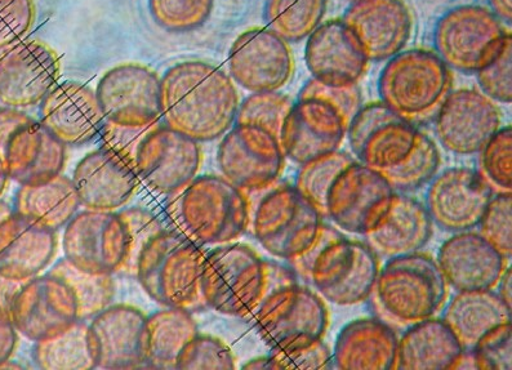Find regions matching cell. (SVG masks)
I'll return each instance as SVG.
<instances>
[{"label": "cell", "instance_id": "cell-1", "mask_svg": "<svg viewBox=\"0 0 512 370\" xmlns=\"http://www.w3.org/2000/svg\"><path fill=\"white\" fill-rule=\"evenodd\" d=\"M162 118L166 126L198 142L229 132L239 109L233 79L204 61L173 65L160 78Z\"/></svg>", "mask_w": 512, "mask_h": 370}, {"label": "cell", "instance_id": "cell-2", "mask_svg": "<svg viewBox=\"0 0 512 370\" xmlns=\"http://www.w3.org/2000/svg\"><path fill=\"white\" fill-rule=\"evenodd\" d=\"M296 283L291 266L264 260L247 244L229 243L207 252L200 292L209 309L248 320L267 294Z\"/></svg>", "mask_w": 512, "mask_h": 370}, {"label": "cell", "instance_id": "cell-3", "mask_svg": "<svg viewBox=\"0 0 512 370\" xmlns=\"http://www.w3.org/2000/svg\"><path fill=\"white\" fill-rule=\"evenodd\" d=\"M288 262L298 278L338 306L367 302L381 270V258L367 243L325 224L311 247Z\"/></svg>", "mask_w": 512, "mask_h": 370}, {"label": "cell", "instance_id": "cell-4", "mask_svg": "<svg viewBox=\"0 0 512 370\" xmlns=\"http://www.w3.org/2000/svg\"><path fill=\"white\" fill-rule=\"evenodd\" d=\"M166 215L172 230L191 242L229 244L251 227V198L225 177H195L189 185L169 195Z\"/></svg>", "mask_w": 512, "mask_h": 370}, {"label": "cell", "instance_id": "cell-5", "mask_svg": "<svg viewBox=\"0 0 512 370\" xmlns=\"http://www.w3.org/2000/svg\"><path fill=\"white\" fill-rule=\"evenodd\" d=\"M448 296L449 285L435 257L420 251L389 258L368 301L373 316L405 329L438 315Z\"/></svg>", "mask_w": 512, "mask_h": 370}, {"label": "cell", "instance_id": "cell-6", "mask_svg": "<svg viewBox=\"0 0 512 370\" xmlns=\"http://www.w3.org/2000/svg\"><path fill=\"white\" fill-rule=\"evenodd\" d=\"M207 252L175 230L151 239L138 257L136 278L155 302L189 311L206 306L200 276Z\"/></svg>", "mask_w": 512, "mask_h": 370}, {"label": "cell", "instance_id": "cell-7", "mask_svg": "<svg viewBox=\"0 0 512 370\" xmlns=\"http://www.w3.org/2000/svg\"><path fill=\"white\" fill-rule=\"evenodd\" d=\"M452 86L448 65L425 49L391 57L378 79L381 101L416 127L435 119Z\"/></svg>", "mask_w": 512, "mask_h": 370}, {"label": "cell", "instance_id": "cell-8", "mask_svg": "<svg viewBox=\"0 0 512 370\" xmlns=\"http://www.w3.org/2000/svg\"><path fill=\"white\" fill-rule=\"evenodd\" d=\"M252 211L253 235L271 256L291 261L318 238L322 213L291 184L270 186Z\"/></svg>", "mask_w": 512, "mask_h": 370}, {"label": "cell", "instance_id": "cell-9", "mask_svg": "<svg viewBox=\"0 0 512 370\" xmlns=\"http://www.w3.org/2000/svg\"><path fill=\"white\" fill-rule=\"evenodd\" d=\"M247 322L270 350H282L323 340L331 315L318 292L296 283L267 294Z\"/></svg>", "mask_w": 512, "mask_h": 370}, {"label": "cell", "instance_id": "cell-10", "mask_svg": "<svg viewBox=\"0 0 512 370\" xmlns=\"http://www.w3.org/2000/svg\"><path fill=\"white\" fill-rule=\"evenodd\" d=\"M510 37L493 12L478 6L449 11L439 20L434 35L440 59L465 74H476L491 64Z\"/></svg>", "mask_w": 512, "mask_h": 370}, {"label": "cell", "instance_id": "cell-11", "mask_svg": "<svg viewBox=\"0 0 512 370\" xmlns=\"http://www.w3.org/2000/svg\"><path fill=\"white\" fill-rule=\"evenodd\" d=\"M396 194L381 172L355 160L329 190L327 218L346 233L365 236L384 224Z\"/></svg>", "mask_w": 512, "mask_h": 370}, {"label": "cell", "instance_id": "cell-12", "mask_svg": "<svg viewBox=\"0 0 512 370\" xmlns=\"http://www.w3.org/2000/svg\"><path fill=\"white\" fill-rule=\"evenodd\" d=\"M286 162L278 138L252 124L231 128L217 151L222 177L248 195L275 185L286 169Z\"/></svg>", "mask_w": 512, "mask_h": 370}, {"label": "cell", "instance_id": "cell-13", "mask_svg": "<svg viewBox=\"0 0 512 370\" xmlns=\"http://www.w3.org/2000/svg\"><path fill=\"white\" fill-rule=\"evenodd\" d=\"M127 249L126 225L114 211L86 209L65 226L62 238L65 258L87 273H119Z\"/></svg>", "mask_w": 512, "mask_h": 370}, {"label": "cell", "instance_id": "cell-14", "mask_svg": "<svg viewBox=\"0 0 512 370\" xmlns=\"http://www.w3.org/2000/svg\"><path fill=\"white\" fill-rule=\"evenodd\" d=\"M96 96L106 122L146 127L162 118L160 78L149 66L127 62L106 71Z\"/></svg>", "mask_w": 512, "mask_h": 370}, {"label": "cell", "instance_id": "cell-15", "mask_svg": "<svg viewBox=\"0 0 512 370\" xmlns=\"http://www.w3.org/2000/svg\"><path fill=\"white\" fill-rule=\"evenodd\" d=\"M494 194L478 169L448 168L427 187L425 207L439 229L461 233L479 226Z\"/></svg>", "mask_w": 512, "mask_h": 370}, {"label": "cell", "instance_id": "cell-16", "mask_svg": "<svg viewBox=\"0 0 512 370\" xmlns=\"http://www.w3.org/2000/svg\"><path fill=\"white\" fill-rule=\"evenodd\" d=\"M60 75L55 49L40 40H21L0 56V102L13 109L40 105Z\"/></svg>", "mask_w": 512, "mask_h": 370}, {"label": "cell", "instance_id": "cell-17", "mask_svg": "<svg viewBox=\"0 0 512 370\" xmlns=\"http://www.w3.org/2000/svg\"><path fill=\"white\" fill-rule=\"evenodd\" d=\"M434 120L436 137L445 149L474 155L501 128V111L483 92L462 88L449 93Z\"/></svg>", "mask_w": 512, "mask_h": 370}, {"label": "cell", "instance_id": "cell-18", "mask_svg": "<svg viewBox=\"0 0 512 370\" xmlns=\"http://www.w3.org/2000/svg\"><path fill=\"white\" fill-rule=\"evenodd\" d=\"M231 78L247 91H279L291 80L295 60L288 42L271 29L240 34L229 53Z\"/></svg>", "mask_w": 512, "mask_h": 370}, {"label": "cell", "instance_id": "cell-19", "mask_svg": "<svg viewBox=\"0 0 512 370\" xmlns=\"http://www.w3.org/2000/svg\"><path fill=\"white\" fill-rule=\"evenodd\" d=\"M199 144L171 127L158 124L138 149V177L158 193H176L198 175L202 164Z\"/></svg>", "mask_w": 512, "mask_h": 370}, {"label": "cell", "instance_id": "cell-20", "mask_svg": "<svg viewBox=\"0 0 512 370\" xmlns=\"http://www.w3.org/2000/svg\"><path fill=\"white\" fill-rule=\"evenodd\" d=\"M11 319L17 333L29 341L51 340L78 322V303L61 279L38 275L22 288Z\"/></svg>", "mask_w": 512, "mask_h": 370}, {"label": "cell", "instance_id": "cell-21", "mask_svg": "<svg viewBox=\"0 0 512 370\" xmlns=\"http://www.w3.org/2000/svg\"><path fill=\"white\" fill-rule=\"evenodd\" d=\"M349 122L335 106L320 98H298L280 133V146L287 159L304 164L340 150Z\"/></svg>", "mask_w": 512, "mask_h": 370}, {"label": "cell", "instance_id": "cell-22", "mask_svg": "<svg viewBox=\"0 0 512 370\" xmlns=\"http://www.w3.org/2000/svg\"><path fill=\"white\" fill-rule=\"evenodd\" d=\"M145 323L146 316L131 305H110L93 316L87 340L95 369L144 368Z\"/></svg>", "mask_w": 512, "mask_h": 370}, {"label": "cell", "instance_id": "cell-23", "mask_svg": "<svg viewBox=\"0 0 512 370\" xmlns=\"http://www.w3.org/2000/svg\"><path fill=\"white\" fill-rule=\"evenodd\" d=\"M66 147L39 120L26 115L4 142L3 171L19 185L43 184L64 171Z\"/></svg>", "mask_w": 512, "mask_h": 370}, {"label": "cell", "instance_id": "cell-24", "mask_svg": "<svg viewBox=\"0 0 512 370\" xmlns=\"http://www.w3.org/2000/svg\"><path fill=\"white\" fill-rule=\"evenodd\" d=\"M435 260L449 288L457 292L496 289L509 262V258L473 230L454 233L445 240Z\"/></svg>", "mask_w": 512, "mask_h": 370}, {"label": "cell", "instance_id": "cell-25", "mask_svg": "<svg viewBox=\"0 0 512 370\" xmlns=\"http://www.w3.org/2000/svg\"><path fill=\"white\" fill-rule=\"evenodd\" d=\"M305 61L311 75L331 87H350L367 73L369 60L342 20L319 25L307 40Z\"/></svg>", "mask_w": 512, "mask_h": 370}, {"label": "cell", "instance_id": "cell-26", "mask_svg": "<svg viewBox=\"0 0 512 370\" xmlns=\"http://www.w3.org/2000/svg\"><path fill=\"white\" fill-rule=\"evenodd\" d=\"M39 114V122L66 146L95 140L106 122L96 91L80 82L57 84L40 102Z\"/></svg>", "mask_w": 512, "mask_h": 370}, {"label": "cell", "instance_id": "cell-27", "mask_svg": "<svg viewBox=\"0 0 512 370\" xmlns=\"http://www.w3.org/2000/svg\"><path fill=\"white\" fill-rule=\"evenodd\" d=\"M369 61L398 55L412 33V16L402 0H359L344 20Z\"/></svg>", "mask_w": 512, "mask_h": 370}, {"label": "cell", "instance_id": "cell-28", "mask_svg": "<svg viewBox=\"0 0 512 370\" xmlns=\"http://www.w3.org/2000/svg\"><path fill=\"white\" fill-rule=\"evenodd\" d=\"M71 181L82 207L117 211L132 199L141 180L132 164L100 147L80 160Z\"/></svg>", "mask_w": 512, "mask_h": 370}, {"label": "cell", "instance_id": "cell-29", "mask_svg": "<svg viewBox=\"0 0 512 370\" xmlns=\"http://www.w3.org/2000/svg\"><path fill=\"white\" fill-rule=\"evenodd\" d=\"M57 247L56 231L13 211L0 224V274L33 279L55 260Z\"/></svg>", "mask_w": 512, "mask_h": 370}, {"label": "cell", "instance_id": "cell-30", "mask_svg": "<svg viewBox=\"0 0 512 370\" xmlns=\"http://www.w3.org/2000/svg\"><path fill=\"white\" fill-rule=\"evenodd\" d=\"M399 337L384 320L355 319L337 336L332 350L333 369L396 370Z\"/></svg>", "mask_w": 512, "mask_h": 370}, {"label": "cell", "instance_id": "cell-31", "mask_svg": "<svg viewBox=\"0 0 512 370\" xmlns=\"http://www.w3.org/2000/svg\"><path fill=\"white\" fill-rule=\"evenodd\" d=\"M434 234V224L424 203L407 194H396L384 224L364 236V242L380 258L422 251Z\"/></svg>", "mask_w": 512, "mask_h": 370}, {"label": "cell", "instance_id": "cell-32", "mask_svg": "<svg viewBox=\"0 0 512 370\" xmlns=\"http://www.w3.org/2000/svg\"><path fill=\"white\" fill-rule=\"evenodd\" d=\"M463 352L451 327L434 316L405 328L398 342L396 370H454Z\"/></svg>", "mask_w": 512, "mask_h": 370}, {"label": "cell", "instance_id": "cell-33", "mask_svg": "<svg viewBox=\"0 0 512 370\" xmlns=\"http://www.w3.org/2000/svg\"><path fill=\"white\" fill-rule=\"evenodd\" d=\"M511 310L494 289L457 292L445 303L442 319L456 334L463 349L471 350L483 334L497 325L511 322Z\"/></svg>", "mask_w": 512, "mask_h": 370}, {"label": "cell", "instance_id": "cell-34", "mask_svg": "<svg viewBox=\"0 0 512 370\" xmlns=\"http://www.w3.org/2000/svg\"><path fill=\"white\" fill-rule=\"evenodd\" d=\"M198 333L191 311L180 307H167L146 316L142 347L145 367L175 369L178 355Z\"/></svg>", "mask_w": 512, "mask_h": 370}, {"label": "cell", "instance_id": "cell-35", "mask_svg": "<svg viewBox=\"0 0 512 370\" xmlns=\"http://www.w3.org/2000/svg\"><path fill=\"white\" fill-rule=\"evenodd\" d=\"M82 207L71 178L64 175L38 185H21L13 211L53 231L65 229Z\"/></svg>", "mask_w": 512, "mask_h": 370}, {"label": "cell", "instance_id": "cell-36", "mask_svg": "<svg viewBox=\"0 0 512 370\" xmlns=\"http://www.w3.org/2000/svg\"><path fill=\"white\" fill-rule=\"evenodd\" d=\"M420 133V129L399 117L373 129L353 154L364 166L385 172L411 154Z\"/></svg>", "mask_w": 512, "mask_h": 370}, {"label": "cell", "instance_id": "cell-37", "mask_svg": "<svg viewBox=\"0 0 512 370\" xmlns=\"http://www.w3.org/2000/svg\"><path fill=\"white\" fill-rule=\"evenodd\" d=\"M59 278L73 292L78 303V316L82 322L91 320L113 303L115 282L113 274H91L75 267L66 258H62L50 273Z\"/></svg>", "mask_w": 512, "mask_h": 370}, {"label": "cell", "instance_id": "cell-38", "mask_svg": "<svg viewBox=\"0 0 512 370\" xmlns=\"http://www.w3.org/2000/svg\"><path fill=\"white\" fill-rule=\"evenodd\" d=\"M88 325L82 320L51 340L35 342L34 363L44 370L95 369L87 340Z\"/></svg>", "mask_w": 512, "mask_h": 370}, {"label": "cell", "instance_id": "cell-39", "mask_svg": "<svg viewBox=\"0 0 512 370\" xmlns=\"http://www.w3.org/2000/svg\"><path fill=\"white\" fill-rule=\"evenodd\" d=\"M327 11V0H266L265 19L286 42L310 37Z\"/></svg>", "mask_w": 512, "mask_h": 370}, {"label": "cell", "instance_id": "cell-40", "mask_svg": "<svg viewBox=\"0 0 512 370\" xmlns=\"http://www.w3.org/2000/svg\"><path fill=\"white\" fill-rule=\"evenodd\" d=\"M442 156L435 141L422 132L411 154L398 166L381 172L398 194L411 195L424 189L438 175Z\"/></svg>", "mask_w": 512, "mask_h": 370}, {"label": "cell", "instance_id": "cell-41", "mask_svg": "<svg viewBox=\"0 0 512 370\" xmlns=\"http://www.w3.org/2000/svg\"><path fill=\"white\" fill-rule=\"evenodd\" d=\"M353 155L336 150L301 164L295 187L324 218H327V198L336 178L347 166L355 162Z\"/></svg>", "mask_w": 512, "mask_h": 370}, {"label": "cell", "instance_id": "cell-42", "mask_svg": "<svg viewBox=\"0 0 512 370\" xmlns=\"http://www.w3.org/2000/svg\"><path fill=\"white\" fill-rule=\"evenodd\" d=\"M293 101L279 91L255 92L239 105L235 124H252L280 138Z\"/></svg>", "mask_w": 512, "mask_h": 370}, {"label": "cell", "instance_id": "cell-43", "mask_svg": "<svg viewBox=\"0 0 512 370\" xmlns=\"http://www.w3.org/2000/svg\"><path fill=\"white\" fill-rule=\"evenodd\" d=\"M215 0H149L151 17L169 33H189L212 15Z\"/></svg>", "mask_w": 512, "mask_h": 370}, {"label": "cell", "instance_id": "cell-44", "mask_svg": "<svg viewBox=\"0 0 512 370\" xmlns=\"http://www.w3.org/2000/svg\"><path fill=\"white\" fill-rule=\"evenodd\" d=\"M480 167L485 181L494 193H511L512 190V129H498L488 144L480 151Z\"/></svg>", "mask_w": 512, "mask_h": 370}, {"label": "cell", "instance_id": "cell-45", "mask_svg": "<svg viewBox=\"0 0 512 370\" xmlns=\"http://www.w3.org/2000/svg\"><path fill=\"white\" fill-rule=\"evenodd\" d=\"M237 358L220 338L197 334L182 349L176 361L178 370H233Z\"/></svg>", "mask_w": 512, "mask_h": 370}, {"label": "cell", "instance_id": "cell-46", "mask_svg": "<svg viewBox=\"0 0 512 370\" xmlns=\"http://www.w3.org/2000/svg\"><path fill=\"white\" fill-rule=\"evenodd\" d=\"M119 216L122 217L124 225H126L128 238L126 260H124L119 273L135 275L138 257L144 251L146 244L167 229L154 213L145 208L124 209L119 212Z\"/></svg>", "mask_w": 512, "mask_h": 370}, {"label": "cell", "instance_id": "cell-47", "mask_svg": "<svg viewBox=\"0 0 512 370\" xmlns=\"http://www.w3.org/2000/svg\"><path fill=\"white\" fill-rule=\"evenodd\" d=\"M478 227L479 234L510 260L512 256L511 193L494 194Z\"/></svg>", "mask_w": 512, "mask_h": 370}, {"label": "cell", "instance_id": "cell-48", "mask_svg": "<svg viewBox=\"0 0 512 370\" xmlns=\"http://www.w3.org/2000/svg\"><path fill=\"white\" fill-rule=\"evenodd\" d=\"M475 369H512V325L511 322L497 325L483 334L470 350Z\"/></svg>", "mask_w": 512, "mask_h": 370}, {"label": "cell", "instance_id": "cell-49", "mask_svg": "<svg viewBox=\"0 0 512 370\" xmlns=\"http://www.w3.org/2000/svg\"><path fill=\"white\" fill-rule=\"evenodd\" d=\"M35 15L34 0H0V52L25 39Z\"/></svg>", "mask_w": 512, "mask_h": 370}, {"label": "cell", "instance_id": "cell-50", "mask_svg": "<svg viewBox=\"0 0 512 370\" xmlns=\"http://www.w3.org/2000/svg\"><path fill=\"white\" fill-rule=\"evenodd\" d=\"M276 370H329L333 369L331 347L323 340L291 349L270 350Z\"/></svg>", "mask_w": 512, "mask_h": 370}, {"label": "cell", "instance_id": "cell-51", "mask_svg": "<svg viewBox=\"0 0 512 370\" xmlns=\"http://www.w3.org/2000/svg\"><path fill=\"white\" fill-rule=\"evenodd\" d=\"M485 96L494 102H512V37L507 39L500 55L476 73Z\"/></svg>", "mask_w": 512, "mask_h": 370}, {"label": "cell", "instance_id": "cell-52", "mask_svg": "<svg viewBox=\"0 0 512 370\" xmlns=\"http://www.w3.org/2000/svg\"><path fill=\"white\" fill-rule=\"evenodd\" d=\"M158 124L159 122L146 127H129L105 122L99 135L101 147L117 154L136 168L138 149Z\"/></svg>", "mask_w": 512, "mask_h": 370}, {"label": "cell", "instance_id": "cell-53", "mask_svg": "<svg viewBox=\"0 0 512 370\" xmlns=\"http://www.w3.org/2000/svg\"><path fill=\"white\" fill-rule=\"evenodd\" d=\"M309 97L320 98V100L327 101L328 104L335 106L349 124L363 106L362 91H360L358 84L350 87H331L313 78L305 84L304 88L301 89L300 96H298V98Z\"/></svg>", "mask_w": 512, "mask_h": 370}, {"label": "cell", "instance_id": "cell-54", "mask_svg": "<svg viewBox=\"0 0 512 370\" xmlns=\"http://www.w3.org/2000/svg\"><path fill=\"white\" fill-rule=\"evenodd\" d=\"M17 331L10 316L0 312V365L11 359L16 350Z\"/></svg>", "mask_w": 512, "mask_h": 370}, {"label": "cell", "instance_id": "cell-55", "mask_svg": "<svg viewBox=\"0 0 512 370\" xmlns=\"http://www.w3.org/2000/svg\"><path fill=\"white\" fill-rule=\"evenodd\" d=\"M28 282L29 280L7 278V276L0 274V312L11 318L16 298L19 297L22 288Z\"/></svg>", "mask_w": 512, "mask_h": 370}, {"label": "cell", "instance_id": "cell-56", "mask_svg": "<svg viewBox=\"0 0 512 370\" xmlns=\"http://www.w3.org/2000/svg\"><path fill=\"white\" fill-rule=\"evenodd\" d=\"M497 293L498 296L505 301L507 306H510L512 309V271L510 267H507L505 273L502 274L500 282L497 284Z\"/></svg>", "mask_w": 512, "mask_h": 370}, {"label": "cell", "instance_id": "cell-57", "mask_svg": "<svg viewBox=\"0 0 512 370\" xmlns=\"http://www.w3.org/2000/svg\"><path fill=\"white\" fill-rule=\"evenodd\" d=\"M494 15L503 21H512V0H489Z\"/></svg>", "mask_w": 512, "mask_h": 370}, {"label": "cell", "instance_id": "cell-58", "mask_svg": "<svg viewBox=\"0 0 512 370\" xmlns=\"http://www.w3.org/2000/svg\"><path fill=\"white\" fill-rule=\"evenodd\" d=\"M242 368L251 370H276V365L274 360L271 359V356L267 355L249 360L248 363L244 364Z\"/></svg>", "mask_w": 512, "mask_h": 370}, {"label": "cell", "instance_id": "cell-59", "mask_svg": "<svg viewBox=\"0 0 512 370\" xmlns=\"http://www.w3.org/2000/svg\"><path fill=\"white\" fill-rule=\"evenodd\" d=\"M13 213V208L10 204L3 202V200H0V224L4 220H7L8 217H10Z\"/></svg>", "mask_w": 512, "mask_h": 370}, {"label": "cell", "instance_id": "cell-60", "mask_svg": "<svg viewBox=\"0 0 512 370\" xmlns=\"http://www.w3.org/2000/svg\"><path fill=\"white\" fill-rule=\"evenodd\" d=\"M10 180L6 173L0 171V196H2L4 189H6L7 181Z\"/></svg>", "mask_w": 512, "mask_h": 370}, {"label": "cell", "instance_id": "cell-61", "mask_svg": "<svg viewBox=\"0 0 512 370\" xmlns=\"http://www.w3.org/2000/svg\"><path fill=\"white\" fill-rule=\"evenodd\" d=\"M349 2L355 3V2H359V0H349Z\"/></svg>", "mask_w": 512, "mask_h": 370}]
</instances>
